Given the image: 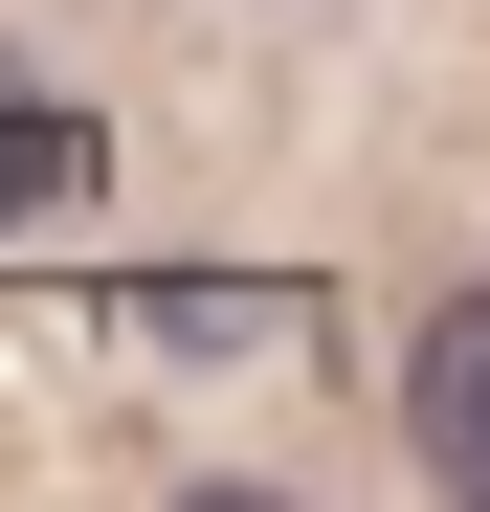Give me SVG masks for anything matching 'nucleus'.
<instances>
[{
  "mask_svg": "<svg viewBox=\"0 0 490 512\" xmlns=\"http://www.w3.org/2000/svg\"><path fill=\"white\" fill-rule=\"evenodd\" d=\"M401 423H424V468H446V490H490V268L401 334Z\"/></svg>",
  "mask_w": 490,
  "mask_h": 512,
  "instance_id": "obj_1",
  "label": "nucleus"
},
{
  "mask_svg": "<svg viewBox=\"0 0 490 512\" xmlns=\"http://www.w3.org/2000/svg\"><path fill=\"white\" fill-rule=\"evenodd\" d=\"M67 179H90V156H67L45 112H0V223H23V201H67Z\"/></svg>",
  "mask_w": 490,
  "mask_h": 512,
  "instance_id": "obj_2",
  "label": "nucleus"
}]
</instances>
